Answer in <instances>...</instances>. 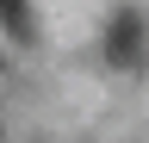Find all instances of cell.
Here are the masks:
<instances>
[{"instance_id": "1", "label": "cell", "mask_w": 149, "mask_h": 143, "mask_svg": "<svg viewBox=\"0 0 149 143\" xmlns=\"http://www.w3.org/2000/svg\"><path fill=\"white\" fill-rule=\"evenodd\" d=\"M106 62L112 68L143 62V13L137 6H118V13H112V25H106Z\"/></svg>"}, {"instance_id": "2", "label": "cell", "mask_w": 149, "mask_h": 143, "mask_svg": "<svg viewBox=\"0 0 149 143\" xmlns=\"http://www.w3.org/2000/svg\"><path fill=\"white\" fill-rule=\"evenodd\" d=\"M0 25H6V38H13V44H31V38H37L31 0H0Z\"/></svg>"}]
</instances>
